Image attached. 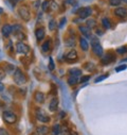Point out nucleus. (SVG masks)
<instances>
[{"instance_id": "nucleus-1", "label": "nucleus", "mask_w": 127, "mask_h": 135, "mask_svg": "<svg viewBox=\"0 0 127 135\" xmlns=\"http://www.w3.org/2000/svg\"><path fill=\"white\" fill-rule=\"evenodd\" d=\"M13 80L17 85H24L27 83V77L24 73L19 68H16L15 73L13 74Z\"/></svg>"}, {"instance_id": "nucleus-2", "label": "nucleus", "mask_w": 127, "mask_h": 135, "mask_svg": "<svg viewBox=\"0 0 127 135\" xmlns=\"http://www.w3.org/2000/svg\"><path fill=\"white\" fill-rule=\"evenodd\" d=\"M2 118L8 124H14L17 121V116L12 111H4L2 114Z\"/></svg>"}, {"instance_id": "nucleus-3", "label": "nucleus", "mask_w": 127, "mask_h": 135, "mask_svg": "<svg viewBox=\"0 0 127 135\" xmlns=\"http://www.w3.org/2000/svg\"><path fill=\"white\" fill-rule=\"evenodd\" d=\"M18 14H19L20 18L24 21H29L31 19V12H30V9L27 6H21L18 9Z\"/></svg>"}, {"instance_id": "nucleus-4", "label": "nucleus", "mask_w": 127, "mask_h": 135, "mask_svg": "<svg viewBox=\"0 0 127 135\" xmlns=\"http://www.w3.org/2000/svg\"><path fill=\"white\" fill-rule=\"evenodd\" d=\"M36 118L38 121L43 122V123H46V122H49L50 121V116L46 113L45 110L40 109V108H37L36 109Z\"/></svg>"}, {"instance_id": "nucleus-5", "label": "nucleus", "mask_w": 127, "mask_h": 135, "mask_svg": "<svg viewBox=\"0 0 127 135\" xmlns=\"http://www.w3.org/2000/svg\"><path fill=\"white\" fill-rule=\"evenodd\" d=\"M30 50H31V48H30L29 45H27L23 42H17V44H16V51L18 53L27 55L30 52Z\"/></svg>"}, {"instance_id": "nucleus-6", "label": "nucleus", "mask_w": 127, "mask_h": 135, "mask_svg": "<svg viewBox=\"0 0 127 135\" xmlns=\"http://www.w3.org/2000/svg\"><path fill=\"white\" fill-rule=\"evenodd\" d=\"M91 45H92V50H93V53L98 56H102L103 55V48L102 46L100 45L99 41H97L95 38L92 40L91 42Z\"/></svg>"}, {"instance_id": "nucleus-7", "label": "nucleus", "mask_w": 127, "mask_h": 135, "mask_svg": "<svg viewBox=\"0 0 127 135\" xmlns=\"http://www.w3.org/2000/svg\"><path fill=\"white\" fill-rule=\"evenodd\" d=\"M76 60H77V52H76V50H74V49L70 50V51L65 55V61H66L67 63H74V62H76Z\"/></svg>"}, {"instance_id": "nucleus-8", "label": "nucleus", "mask_w": 127, "mask_h": 135, "mask_svg": "<svg viewBox=\"0 0 127 135\" xmlns=\"http://www.w3.org/2000/svg\"><path fill=\"white\" fill-rule=\"evenodd\" d=\"M91 14H92V9L90 7L82 8L78 11V17L80 18H87V17L91 16Z\"/></svg>"}, {"instance_id": "nucleus-9", "label": "nucleus", "mask_w": 127, "mask_h": 135, "mask_svg": "<svg viewBox=\"0 0 127 135\" xmlns=\"http://www.w3.org/2000/svg\"><path fill=\"white\" fill-rule=\"evenodd\" d=\"M114 60H115L114 54H113V53L108 52V53H106L105 55H103V56H102V59H101V63H102L103 65H108V64L112 63Z\"/></svg>"}, {"instance_id": "nucleus-10", "label": "nucleus", "mask_w": 127, "mask_h": 135, "mask_svg": "<svg viewBox=\"0 0 127 135\" xmlns=\"http://www.w3.org/2000/svg\"><path fill=\"white\" fill-rule=\"evenodd\" d=\"M35 36H36V40L38 42H41L45 38V36H46V30H45L44 27H39V28H37L35 30Z\"/></svg>"}, {"instance_id": "nucleus-11", "label": "nucleus", "mask_w": 127, "mask_h": 135, "mask_svg": "<svg viewBox=\"0 0 127 135\" xmlns=\"http://www.w3.org/2000/svg\"><path fill=\"white\" fill-rule=\"evenodd\" d=\"M1 33H2L3 37H9L12 34V26L9 25V23L3 25L2 28H1Z\"/></svg>"}, {"instance_id": "nucleus-12", "label": "nucleus", "mask_w": 127, "mask_h": 135, "mask_svg": "<svg viewBox=\"0 0 127 135\" xmlns=\"http://www.w3.org/2000/svg\"><path fill=\"white\" fill-rule=\"evenodd\" d=\"M45 99H46V96H45L44 93L37 90V91L34 94V100L36 101L37 103H44V102H45Z\"/></svg>"}, {"instance_id": "nucleus-13", "label": "nucleus", "mask_w": 127, "mask_h": 135, "mask_svg": "<svg viewBox=\"0 0 127 135\" xmlns=\"http://www.w3.org/2000/svg\"><path fill=\"white\" fill-rule=\"evenodd\" d=\"M114 14L118 16V17H126L127 16V8H117L114 10Z\"/></svg>"}, {"instance_id": "nucleus-14", "label": "nucleus", "mask_w": 127, "mask_h": 135, "mask_svg": "<svg viewBox=\"0 0 127 135\" xmlns=\"http://www.w3.org/2000/svg\"><path fill=\"white\" fill-rule=\"evenodd\" d=\"M58 99L55 97V98H53L51 101H50V103H49V110L51 111V112H55L56 110H57V108H58Z\"/></svg>"}, {"instance_id": "nucleus-15", "label": "nucleus", "mask_w": 127, "mask_h": 135, "mask_svg": "<svg viewBox=\"0 0 127 135\" xmlns=\"http://www.w3.org/2000/svg\"><path fill=\"white\" fill-rule=\"evenodd\" d=\"M49 128L47 126H39L36 128V132L38 133V135H47L49 133Z\"/></svg>"}, {"instance_id": "nucleus-16", "label": "nucleus", "mask_w": 127, "mask_h": 135, "mask_svg": "<svg viewBox=\"0 0 127 135\" xmlns=\"http://www.w3.org/2000/svg\"><path fill=\"white\" fill-rule=\"evenodd\" d=\"M80 46H81V49L83 51H87L89 48V43L87 42V40L85 37H81L80 38Z\"/></svg>"}, {"instance_id": "nucleus-17", "label": "nucleus", "mask_w": 127, "mask_h": 135, "mask_svg": "<svg viewBox=\"0 0 127 135\" xmlns=\"http://www.w3.org/2000/svg\"><path fill=\"white\" fill-rule=\"evenodd\" d=\"M50 49H51V40L48 38V40L41 45V50H43V52H49Z\"/></svg>"}, {"instance_id": "nucleus-18", "label": "nucleus", "mask_w": 127, "mask_h": 135, "mask_svg": "<svg viewBox=\"0 0 127 135\" xmlns=\"http://www.w3.org/2000/svg\"><path fill=\"white\" fill-rule=\"evenodd\" d=\"M19 32H22V26L19 25V23L13 25V26H12V33H13V34L16 35V34H18Z\"/></svg>"}, {"instance_id": "nucleus-19", "label": "nucleus", "mask_w": 127, "mask_h": 135, "mask_svg": "<svg viewBox=\"0 0 127 135\" xmlns=\"http://www.w3.org/2000/svg\"><path fill=\"white\" fill-rule=\"evenodd\" d=\"M78 30L83 33L84 35H86V36H90V29H89L87 26H80V27H78Z\"/></svg>"}, {"instance_id": "nucleus-20", "label": "nucleus", "mask_w": 127, "mask_h": 135, "mask_svg": "<svg viewBox=\"0 0 127 135\" xmlns=\"http://www.w3.org/2000/svg\"><path fill=\"white\" fill-rule=\"evenodd\" d=\"M69 75L73 77H80L82 75V70L80 68H72L69 70Z\"/></svg>"}, {"instance_id": "nucleus-21", "label": "nucleus", "mask_w": 127, "mask_h": 135, "mask_svg": "<svg viewBox=\"0 0 127 135\" xmlns=\"http://www.w3.org/2000/svg\"><path fill=\"white\" fill-rule=\"evenodd\" d=\"M77 82H78L77 77H73V76H70V77L68 78V80H67V83H68L70 86H74V85H76Z\"/></svg>"}, {"instance_id": "nucleus-22", "label": "nucleus", "mask_w": 127, "mask_h": 135, "mask_svg": "<svg viewBox=\"0 0 127 135\" xmlns=\"http://www.w3.org/2000/svg\"><path fill=\"white\" fill-rule=\"evenodd\" d=\"M102 25H103V27H104L105 29H110L112 23H111V21H110V19H109V18L105 17V18H103V19H102Z\"/></svg>"}, {"instance_id": "nucleus-23", "label": "nucleus", "mask_w": 127, "mask_h": 135, "mask_svg": "<svg viewBox=\"0 0 127 135\" xmlns=\"http://www.w3.org/2000/svg\"><path fill=\"white\" fill-rule=\"evenodd\" d=\"M65 45H66L67 47H72V46H74V45H75V38L72 37V36L66 38V40H65Z\"/></svg>"}, {"instance_id": "nucleus-24", "label": "nucleus", "mask_w": 127, "mask_h": 135, "mask_svg": "<svg viewBox=\"0 0 127 135\" xmlns=\"http://www.w3.org/2000/svg\"><path fill=\"white\" fill-rule=\"evenodd\" d=\"M51 133H52V135H59V133H60V126L57 124V123L54 124V126L52 127Z\"/></svg>"}, {"instance_id": "nucleus-25", "label": "nucleus", "mask_w": 127, "mask_h": 135, "mask_svg": "<svg viewBox=\"0 0 127 135\" xmlns=\"http://www.w3.org/2000/svg\"><path fill=\"white\" fill-rule=\"evenodd\" d=\"M87 27L89 28V29H92V28H95L97 27V20L95 19H92V18H89L88 20H87Z\"/></svg>"}, {"instance_id": "nucleus-26", "label": "nucleus", "mask_w": 127, "mask_h": 135, "mask_svg": "<svg viewBox=\"0 0 127 135\" xmlns=\"http://www.w3.org/2000/svg\"><path fill=\"white\" fill-rule=\"evenodd\" d=\"M50 6H51V2L49 1V0H45V1L43 2V4H41V9H43V11H44V12L49 11Z\"/></svg>"}, {"instance_id": "nucleus-27", "label": "nucleus", "mask_w": 127, "mask_h": 135, "mask_svg": "<svg viewBox=\"0 0 127 135\" xmlns=\"http://www.w3.org/2000/svg\"><path fill=\"white\" fill-rule=\"evenodd\" d=\"M49 30L50 31H54L56 28H57V22H56V20L55 19H51L50 21H49Z\"/></svg>"}, {"instance_id": "nucleus-28", "label": "nucleus", "mask_w": 127, "mask_h": 135, "mask_svg": "<svg viewBox=\"0 0 127 135\" xmlns=\"http://www.w3.org/2000/svg\"><path fill=\"white\" fill-rule=\"evenodd\" d=\"M127 52V47L126 46H123V47H119L117 49V53L119 54H125Z\"/></svg>"}, {"instance_id": "nucleus-29", "label": "nucleus", "mask_w": 127, "mask_h": 135, "mask_svg": "<svg viewBox=\"0 0 127 135\" xmlns=\"http://www.w3.org/2000/svg\"><path fill=\"white\" fill-rule=\"evenodd\" d=\"M15 36L18 38L19 42H23V41L25 40V35H24V33H23V32H19L18 34H16Z\"/></svg>"}, {"instance_id": "nucleus-30", "label": "nucleus", "mask_w": 127, "mask_h": 135, "mask_svg": "<svg viewBox=\"0 0 127 135\" xmlns=\"http://www.w3.org/2000/svg\"><path fill=\"white\" fill-rule=\"evenodd\" d=\"M121 2H122V0H109V3L112 7H118L121 4Z\"/></svg>"}, {"instance_id": "nucleus-31", "label": "nucleus", "mask_w": 127, "mask_h": 135, "mask_svg": "<svg viewBox=\"0 0 127 135\" xmlns=\"http://www.w3.org/2000/svg\"><path fill=\"white\" fill-rule=\"evenodd\" d=\"M108 76H109L108 74H106V75H102L101 77H99V78H97V79H95V80H94V82H95V83H99V82H101V81L105 80L106 78H108Z\"/></svg>"}, {"instance_id": "nucleus-32", "label": "nucleus", "mask_w": 127, "mask_h": 135, "mask_svg": "<svg viewBox=\"0 0 127 135\" xmlns=\"http://www.w3.org/2000/svg\"><path fill=\"white\" fill-rule=\"evenodd\" d=\"M48 67H49V69L51 71L54 70V68H55V65H54V62H53V59L52 57L49 59V65H48Z\"/></svg>"}, {"instance_id": "nucleus-33", "label": "nucleus", "mask_w": 127, "mask_h": 135, "mask_svg": "<svg viewBox=\"0 0 127 135\" xmlns=\"http://www.w3.org/2000/svg\"><path fill=\"white\" fill-rule=\"evenodd\" d=\"M86 69H88V70H90V71H93L95 68H94V65L92 64V63H88V64H86Z\"/></svg>"}, {"instance_id": "nucleus-34", "label": "nucleus", "mask_w": 127, "mask_h": 135, "mask_svg": "<svg viewBox=\"0 0 127 135\" xmlns=\"http://www.w3.org/2000/svg\"><path fill=\"white\" fill-rule=\"evenodd\" d=\"M6 75H7V73L4 71V69L0 67V81H1L2 79H4V78H6Z\"/></svg>"}, {"instance_id": "nucleus-35", "label": "nucleus", "mask_w": 127, "mask_h": 135, "mask_svg": "<svg viewBox=\"0 0 127 135\" xmlns=\"http://www.w3.org/2000/svg\"><path fill=\"white\" fill-rule=\"evenodd\" d=\"M126 68H127L126 65H120L119 67H117V68H115V71H117V73H120V71H122V70H125Z\"/></svg>"}, {"instance_id": "nucleus-36", "label": "nucleus", "mask_w": 127, "mask_h": 135, "mask_svg": "<svg viewBox=\"0 0 127 135\" xmlns=\"http://www.w3.org/2000/svg\"><path fill=\"white\" fill-rule=\"evenodd\" d=\"M66 21H67V18H66V17H62V18L60 19V22H59V25H58V27H59V28H62L64 26H65V23H66Z\"/></svg>"}, {"instance_id": "nucleus-37", "label": "nucleus", "mask_w": 127, "mask_h": 135, "mask_svg": "<svg viewBox=\"0 0 127 135\" xmlns=\"http://www.w3.org/2000/svg\"><path fill=\"white\" fill-rule=\"evenodd\" d=\"M0 135H10V133L4 128H0Z\"/></svg>"}, {"instance_id": "nucleus-38", "label": "nucleus", "mask_w": 127, "mask_h": 135, "mask_svg": "<svg viewBox=\"0 0 127 135\" xmlns=\"http://www.w3.org/2000/svg\"><path fill=\"white\" fill-rule=\"evenodd\" d=\"M89 80H90V76H85V77L81 78L80 82H81V83H85V82H87V81H89Z\"/></svg>"}, {"instance_id": "nucleus-39", "label": "nucleus", "mask_w": 127, "mask_h": 135, "mask_svg": "<svg viewBox=\"0 0 127 135\" xmlns=\"http://www.w3.org/2000/svg\"><path fill=\"white\" fill-rule=\"evenodd\" d=\"M4 89V85L2 84V82L1 81H0V91H2Z\"/></svg>"}, {"instance_id": "nucleus-40", "label": "nucleus", "mask_w": 127, "mask_h": 135, "mask_svg": "<svg viewBox=\"0 0 127 135\" xmlns=\"http://www.w3.org/2000/svg\"><path fill=\"white\" fill-rule=\"evenodd\" d=\"M97 34H99V35H102L103 34V31H101V30H97Z\"/></svg>"}, {"instance_id": "nucleus-41", "label": "nucleus", "mask_w": 127, "mask_h": 135, "mask_svg": "<svg viewBox=\"0 0 127 135\" xmlns=\"http://www.w3.org/2000/svg\"><path fill=\"white\" fill-rule=\"evenodd\" d=\"M70 135H78V134H77L76 132H71V133H70Z\"/></svg>"}, {"instance_id": "nucleus-42", "label": "nucleus", "mask_w": 127, "mask_h": 135, "mask_svg": "<svg viewBox=\"0 0 127 135\" xmlns=\"http://www.w3.org/2000/svg\"><path fill=\"white\" fill-rule=\"evenodd\" d=\"M2 13H3V10H2L1 8H0V14H2Z\"/></svg>"}, {"instance_id": "nucleus-43", "label": "nucleus", "mask_w": 127, "mask_h": 135, "mask_svg": "<svg viewBox=\"0 0 127 135\" xmlns=\"http://www.w3.org/2000/svg\"><path fill=\"white\" fill-rule=\"evenodd\" d=\"M123 1H124L125 3H127V0H123Z\"/></svg>"}]
</instances>
